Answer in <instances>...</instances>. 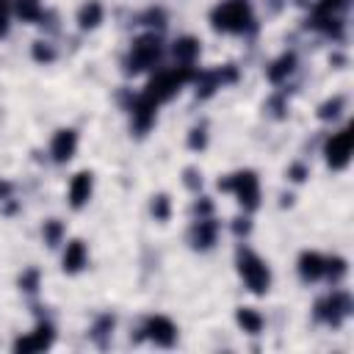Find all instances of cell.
I'll return each mask as SVG.
<instances>
[{
  "instance_id": "28",
  "label": "cell",
  "mask_w": 354,
  "mask_h": 354,
  "mask_svg": "<svg viewBox=\"0 0 354 354\" xmlns=\"http://www.w3.org/2000/svg\"><path fill=\"white\" fill-rule=\"evenodd\" d=\"M346 6H348V0H321L318 8H315V14H326V17H332V14H337L340 8H346Z\"/></svg>"
},
{
  "instance_id": "4",
  "label": "cell",
  "mask_w": 354,
  "mask_h": 354,
  "mask_svg": "<svg viewBox=\"0 0 354 354\" xmlns=\"http://www.w3.org/2000/svg\"><path fill=\"white\" fill-rule=\"evenodd\" d=\"M238 274L243 277V282H246V288L252 293H266L268 285H271L268 266L252 249H238Z\"/></svg>"
},
{
  "instance_id": "5",
  "label": "cell",
  "mask_w": 354,
  "mask_h": 354,
  "mask_svg": "<svg viewBox=\"0 0 354 354\" xmlns=\"http://www.w3.org/2000/svg\"><path fill=\"white\" fill-rule=\"evenodd\" d=\"M160 53H163V47H160V39L155 33L138 36L130 47V55H127V72H144V69L155 66L160 61Z\"/></svg>"
},
{
  "instance_id": "10",
  "label": "cell",
  "mask_w": 354,
  "mask_h": 354,
  "mask_svg": "<svg viewBox=\"0 0 354 354\" xmlns=\"http://www.w3.org/2000/svg\"><path fill=\"white\" fill-rule=\"evenodd\" d=\"M77 149V133L72 127H64L53 136V144H50V152L55 158V163H66Z\"/></svg>"
},
{
  "instance_id": "19",
  "label": "cell",
  "mask_w": 354,
  "mask_h": 354,
  "mask_svg": "<svg viewBox=\"0 0 354 354\" xmlns=\"http://www.w3.org/2000/svg\"><path fill=\"white\" fill-rule=\"evenodd\" d=\"M235 321H238V326H241L243 332H249V335H257V332L263 329V315H260L257 310H252V307H241V310L235 313Z\"/></svg>"
},
{
  "instance_id": "21",
  "label": "cell",
  "mask_w": 354,
  "mask_h": 354,
  "mask_svg": "<svg viewBox=\"0 0 354 354\" xmlns=\"http://www.w3.org/2000/svg\"><path fill=\"white\" fill-rule=\"evenodd\" d=\"M14 11L22 22L41 19V0H14Z\"/></svg>"
},
{
  "instance_id": "11",
  "label": "cell",
  "mask_w": 354,
  "mask_h": 354,
  "mask_svg": "<svg viewBox=\"0 0 354 354\" xmlns=\"http://www.w3.org/2000/svg\"><path fill=\"white\" fill-rule=\"evenodd\" d=\"M91 188H94L91 171H77V174L72 177V183H69V205H72L75 210H80V207L88 202Z\"/></svg>"
},
{
  "instance_id": "3",
  "label": "cell",
  "mask_w": 354,
  "mask_h": 354,
  "mask_svg": "<svg viewBox=\"0 0 354 354\" xmlns=\"http://www.w3.org/2000/svg\"><path fill=\"white\" fill-rule=\"evenodd\" d=\"M218 191H232L246 210H254L260 205V183H257V174L249 169L235 171L227 180H218Z\"/></svg>"
},
{
  "instance_id": "31",
  "label": "cell",
  "mask_w": 354,
  "mask_h": 354,
  "mask_svg": "<svg viewBox=\"0 0 354 354\" xmlns=\"http://www.w3.org/2000/svg\"><path fill=\"white\" fill-rule=\"evenodd\" d=\"M141 19H144L147 25H158V28L166 25V14H163V8H147Z\"/></svg>"
},
{
  "instance_id": "8",
  "label": "cell",
  "mask_w": 354,
  "mask_h": 354,
  "mask_svg": "<svg viewBox=\"0 0 354 354\" xmlns=\"http://www.w3.org/2000/svg\"><path fill=\"white\" fill-rule=\"evenodd\" d=\"M55 340V329L50 324H39L30 335L25 337H17L14 340V351L17 354H30V351H41V348H50Z\"/></svg>"
},
{
  "instance_id": "35",
  "label": "cell",
  "mask_w": 354,
  "mask_h": 354,
  "mask_svg": "<svg viewBox=\"0 0 354 354\" xmlns=\"http://www.w3.org/2000/svg\"><path fill=\"white\" fill-rule=\"evenodd\" d=\"M249 230H252V221L249 218H232V232L241 238V235H249Z\"/></svg>"
},
{
  "instance_id": "22",
  "label": "cell",
  "mask_w": 354,
  "mask_h": 354,
  "mask_svg": "<svg viewBox=\"0 0 354 354\" xmlns=\"http://www.w3.org/2000/svg\"><path fill=\"white\" fill-rule=\"evenodd\" d=\"M343 105H346V100L337 94V97H332V100H326L324 105H318V119L321 122H329V119H337L340 116V111H343Z\"/></svg>"
},
{
  "instance_id": "33",
  "label": "cell",
  "mask_w": 354,
  "mask_h": 354,
  "mask_svg": "<svg viewBox=\"0 0 354 354\" xmlns=\"http://www.w3.org/2000/svg\"><path fill=\"white\" fill-rule=\"evenodd\" d=\"M194 213H196L199 218H205V216H210V213H213V202H210L207 196H202V199H199V202L194 205Z\"/></svg>"
},
{
  "instance_id": "37",
  "label": "cell",
  "mask_w": 354,
  "mask_h": 354,
  "mask_svg": "<svg viewBox=\"0 0 354 354\" xmlns=\"http://www.w3.org/2000/svg\"><path fill=\"white\" fill-rule=\"evenodd\" d=\"M6 188H8V185H6V183H0V194H3V191H6Z\"/></svg>"
},
{
  "instance_id": "7",
  "label": "cell",
  "mask_w": 354,
  "mask_h": 354,
  "mask_svg": "<svg viewBox=\"0 0 354 354\" xmlns=\"http://www.w3.org/2000/svg\"><path fill=\"white\" fill-rule=\"evenodd\" d=\"M351 147H354V133H351V127L335 133V136L326 141V147H324L326 163H329L332 169H337V171L346 169L348 160H351Z\"/></svg>"
},
{
  "instance_id": "2",
  "label": "cell",
  "mask_w": 354,
  "mask_h": 354,
  "mask_svg": "<svg viewBox=\"0 0 354 354\" xmlns=\"http://www.w3.org/2000/svg\"><path fill=\"white\" fill-rule=\"evenodd\" d=\"M210 22H213L216 30L243 33V30L252 28V11H249L246 0H227V3H218L210 11Z\"/></svg>"
},
{
  "instance_id": "32",
  "label": "cell",
  "mask_w": 354,
  "mask_h": 354,
  "mask_svg": "<svg viewBox=\"0 0 354 354\" xmlns=\"http://www.w3.org/2000/svg\"><path fill=\"white\" fill-rule=\"evenodd\" d=\"M183 177H185V185H188L191 191H199V188H202V174H199L194 166H188V169L183 171Z\"/></svg>"
},
{
  "instance_id": "1",
  "label": "cell",
  "mask_w": 354,
  "mask_h": 354,
  "mask_svg": "<svg viewBox=\"0 0 354 354\" xmlns=\"http://www.w3.org/2000/svg\"><path fill=\"white\" fill-rule=\"evenodd\" d=\"M194 69L191 66H174V69H163V72H158V75H152L149 77V83H147V88H144V97L149 100V102H155V105H160V102H166V100H171L185 83H191L194 80Z\"/></svg>"
},
{
  "instance_id": "25",
  "label": "cell",
  "mask_w": 354,
  "mask_h": 354,
  "mask_svg": "<svg viewBox=\"0 0 354 354\" xmlns=\"http://www.w3.org/2000/svg\"><path fill=\"white\" fill-rule=\"evenodd\" d=\"M169 213H171V202H169V196H166V194H158V196L152 199V216H155L158 221H166Z\"/></svg>"
},
{
  "instance_id": "20",
  "label": "cell",
  "mask_w": 354,
  "mask_h": 354,
  "mask_svg": "<svg viewBox=\"0 0 354 354\" xmlns=\"http://www.w3.org/2000/svg\"><path fill=\"white\" fill-rule=\"evenodd\" d=\"M194 80H196V97H210V94L221 86L216 69H210V72H199V75H194Z\"/></svg>"
},
{
  "instance_id": "13",
  "label": "cell",
  "mask_w": 354,
  "mask_h": 354,
  "mask_svg": "<svg viewBox=\"0 0 354 354\" xmlns=\"http://www.w3.org/2000/svg\"><path fill=\"white\" fill-rule=\"evenodd\" d=\"M155 108H158V105H155V102H149L144 94L133 102V108H130V111H133V124H136V130H138V133H147V130L152 127V122H155Z\"/></svg>"
},
{
  "instance_id": "18",
  "label": "cell",
  "mask_w": 354,
  "mask_h": 354,
  "mask_svg": "<svg viewBox=\"0 0 354 354\" xmlns=\"http://www.w3.org/2000/svg\"><path fill=\"white\" fill-rule=\"evenodd\" d=\"M100 22H102V6H100L97 0L83 3L80 11H77V25H80L83 30H91V28H97Z\"/></svg>"
},
{
  "instance_id": "23",
  "label": "cell",
  "mask_w": 354,
  "mask_h": 354,
  "mask_svg": "<svg viewBox=\"0 0 354 354\" xmlns=\"http://www.w3.org/2000/svg\"><path fill=\"white\" fill-rule=\"evenodd\" d=\"M44 243L47 246H58L61 243V235H64V224L58 221V218H50V221H44Z\"/></svg>"
},
{
  "instance_id": "24",
  "label": "cell",
  "mask_w": 354,
  "mask_h": 354,
  "mask_svg": "<svg viewBox=\"0 0 354 354\" xmlns=\"http://www.w3.org/2000/svg\"><path fill=\"white\" fill-rule=\"evenodd\" d=\"M346 260L343 257H329V260H324V277H329L332 282H337V279H343V274H346Z\"/></svg>"
},
{
  "instance_id": "12",
  "label": "cell",
  "mask_w": 354,
  "mask_h": 354,
  "mask_svg": "<svg viewBox=\"0 0 354 354\" xmlns=\"http://www.w3.org/2000/svg\"><path fill=\"white\" fill-rule=\"evenodd\" d=\"M216 232H218V224H216L210 216L199 218V221L191 227V232H188L191 246H194V249H210V246L216 243Z\"/></svg>"
},
{
  "instance_id": "34",
  "label": "cell",
  "mask_w": 354,
  "mask_h": 354,
  "mask_svg": "<svg viewBox=\"0 0 354 354\" xmlns=\"http://www.w3.org/2000/svg\"><path fill=\"white\" fill-rule=\"evenodd\" d=\"M288 177H290L293 183H301V180L307 177V166H304V163H293V166L288 169Z\"/></svg>"
},
{
  "instance_id": "26",
  "label": "cell",
  "mask_w": 354,
  "mask_h": 354,
  "mask_svg": "<svg viewBox=\"0 0 354 354\" xmlns=\"http://www.w3.org/2000/svg\"><path fill=\"white\" fill-rule=\"evenodd\" d=\"M113 329V315H102L97 324H94V329H91V337L100 343V346H105V335Z\"/></svg>"
},
{
  "instance_id": "6",
  "label": "cell",
  "mask_w": 354,
  "mask_h": 354,
  "mask_svg": "<svg viewBox=\"0 0 354 354\" xmlns=\"http://www.w3.org/2000/svg\"><path fill=\"white\" fill-rule=\"evenodd\" d=\"M348 313H351V296L343 293V290H335V293H329L326 299H321V301L315 304V315H318L321 321L332 324V326H340Z\"/></svg>"
},
{
  "instance_id": "17",
  "label": "cell",
  "mask_w": 354,
  "mask_h": 354,
  "mask_svg": "<svg viewBox=\"0 0 354 354\" xmlns=\"http://www.w3.org/2000/svg\"><path fill=\"white\" fill-rule=\"evenodd\" d=\"M293 69H296V55H293V53H282V55L268 66V72H266V75H268V80H271V83H282Z\"/></svg>"
},
{
  "instance_id": "14",
  "label": "cell",
  "mask_w": 354,
  "mask_h": 354,
  "mask_svg": "<svg viewBox=\"0 0 354 354\" xmlns=\"http://www.w3.org/2000/svg\"><path fill=\"white\" fill-rule=\"evenodd\" d=\"M299 274L307 282H315L324 277V257L318 252H301L299 254Z\"/></svg>"
},
{
  "instance_id": "29",
  "label": "cell",
  "mask_w": 354,
  "mask_h": 354,
  "mask_svg": "<svg viewBox=\"0 0 354 354\" xmlns=\"http://www.w3.org/2000/svg\"><path fill=\"white\" fill-rule=\"evenodd\" d=\"M19 288L28 290V293H33V290L39 288V271H36V268H28V271L19 277Z\"/></svg>"
},
{
  "instance_id": "15",
  "label": "cell",
  "mask_w": 354,
  "mask_h": 354,
  "mask_svg": "<svg viewBox=\"0 0 354 354\" xmlns=\"http://www.w3.org/2000/svg\"><path fill=\"white\" fill-rule=\"evenodd\" d=\"M171 53H174V58H177L180 64L191 66V64L196 61V55H199V39H194V36H180V39L174 41Z\"/></svg>"
},
{
  "instance_id": "27",
  "label": "cell",
  "mask_w": 354,
  "mask_h": 354,
  "mask_svg": "<svg viewBox=\"0 0 354 354\" xmlns=\"http://www.w3.org/2000/svg\"><path fill=\"white\" fill-rule=\"evenodd\" d=\"M30 53H33V58H36L39 64H50V61L55 58V50H53L47 41H33V50H30Z\"/></svg>"
},
{
  "instance_id": "16",
  "label": "cell",
  "mask_w": 354,
  "mask_h": 354,
  "mask_svg": "<svg viewBox=\"0 0 354 354\" xmlns=\"http://www.w3.org/2000/svg\"><path fill=\"white\" fill-rule=\"evenodd\" d=\"M86 266V243L83 241H69L64 252V271L77 274Z\"/></svg>"
},
{
  "instance_id": "30",
  "label": "cell",
  "mask_w": 354,
  "mask_h": 354,
  "mask_svg": "<svg viewBox=\"0 0 354 354\" xmlns=\"http://www.w3.org/2000/svg\"><path fill=\"white\" fill-rule=\"evenodd\" d=\"M205 144H207L205 127H194V130L188 133V147H191V149H205Z\"/></svg>"
},
{
  "instance_id": "9",
  "label": "cell",
  "mask_w": 354,
  "mask_h": 354,
  "mask_svg": "<svg viewBox=\"0 0 354 354\" xmlns=\"http://www.w3.org/2000/svg\"><path fill=\"white\" fill-rule=\"evenodd\" d=\"M144 332H147V337L155 340L158 346H174V340H177V326H174V321L166 318V315H152V318H147Z\"/></svg>"
},
{
  "instance_id": "36",
  "label": "cell",
  "mask_w": 354,
  "mask_h": 354,
  "mask_svg": "<svg viewBox=\"0 0 354 354\" xmlns=\"http://www.w3.org/2000/svg\"><path fill=\"white\" fill-rule=\"evenodd\" d=\"M8 33V0H0V36Z\"/></svg>"
}]
</instances>
